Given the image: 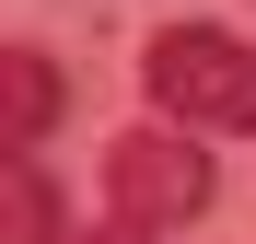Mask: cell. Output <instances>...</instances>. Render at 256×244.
<instances>
[{"label": "cell", "instance_id": "cell-4", "mask_svg": "<svg viewBox=\"0 0 256 244\" xmlns=\"http://www.w3.org/2000/svg\"><path fill=\"white\" fill-rule=\"evenodd\" d=\"M12 244H58V186H47V163H12Z\"/></svg>", "mask_w": 256, "mask_h": 244}, {"label": "cell", "instance_id": "cell-5", "mask_svg": "<svg viewBox=\"0 0 256 244\" xmlns=\"http://www.w3.org/2000/svg\"><path fill=\"white\" fill-rule=\"evenodd\" d=\"M70 244H152V233H128V221H94V233H70Z\"/></svg>", "mask_w": 256, "mask_h": 244}, {"label": "cell", "instance_id": "cell-1", "mask_svg": "<svg viewBox=\"0 0 256 244\" xmlns=\"http://www.w3.org/2000/svg\"><path fill=\"white\" fill-rule=\"evenodd\" d=\"M140 93H152V116L163 128H222V140H244L256 128V47L244 35H222V23H152L140 35Z\"/></svg>", "mask_w": 256, "mask_h": 244}, {"label": "cell", "instance_id": "cell-3", "mask_svg": "<svg viewBox=\"0 0 256 244\" xmlns=\"http://www.w3.org/2000/svg\"><path fill=\"white\" fill-rule=\"evenodd\" d=\"M58 93H70L58 58H47V47H12V151H24V163H35V140L58 128Z\"/></svg>", "mask_w": 256, "mask_h": 244}, {"label": "cell", "instance_id": "cell-2", "mask_svg": "<svg viewBox=\"0 0 256 244\" xmlns=\"http://www.w3.org/2000/svg\"><path fill=\"white\" fill-rule=\"evenodd\" d=\"M210 198H222V163H210V140L198 128H163V116H140L128 140H105V221H128V233H186Z\"/></svg>", "mask_w": 256, "mask_h": 244}]
</instances>
